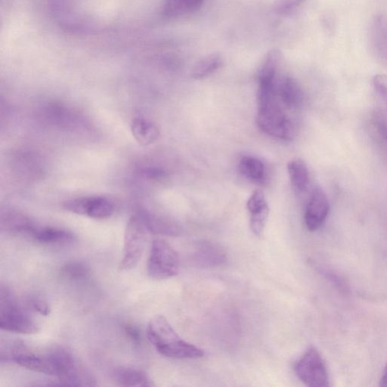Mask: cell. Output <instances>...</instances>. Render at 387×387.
I'll list each match as a JSON object with an SVG mask.
<instances>
[{
	"mask_svg": "<svg viewBox=\"0 0 387 387\" xmlns=\"http://www.w3.org/2000/svg\"><path fill=\"white\" fill-rule=\"evenodd\" d=\"M147 337L160 354L172 359H198L205 355L200 348L182 340L162 315L154 317L149 322Z\"/></svg>",
	"mask_w": 387,
	"mask_h": 387,
	"instance_id": "cell-1",
	"label": "cell"
},
{
	"mask_svg": "<svg viewBox=\"0 0 387 387\" xmlns=\"http://www.w3.org/2000/svg\"><path fill=\"white\" fill-rule=\"evenodd\" d=\"M0 328L3 331L33 334L39 331L37 324L15 301L11 290L0 287Z\"/></svg>",
	"mask_w": 387,
	"mask_h": 387,
	"instance_id": "cell-2",
	"label": "cell"
},
{
	"mask_svg": "<svg viewBox=\"0 0 387 387\" xmlns=\"http://www.w3.org/2000/svg\"><path fill=\"white\" fill-rule=\"evenodd\" d=\"M276 99L258 103L257 123L261 130L271 137L292 140L294 135L292 123L280 108Z\"/></svg>",
	"mask_w": 387,
	"mask_h": 387,
	"instance_id": "cell-3",
	"label": "cell"
},
{
	"mask_svg": "<svg viewBox=\"0 0 387 387\" xmlns=\"http://www.w3.org/2000/svg\"><path fill=\"white\" fill-rule=\"evenodd\" d=\"M179 257L167 241L156 239L152 242L147 271L150 277L156 279H165L178 274Z\"/></svg>",
	"mask_w": 387,
	"mask_h": 387,
	"instance_id": "cell-4",
	"label": "cell"
},
{
	"mask_svg": "<svg viewBox=\"0 0 387 387\" xmlns=\"http://www.w3.org/2000/svg\"><path fill=\"white\" fill-rule=\"evenodd\" d=\"M148 230L139 214L133 215L124 232L122 270H131L138 265L144 252Z\"/></svg>",
	"mask_w": 387,
	"mask_h": 387,
	"instance_id": "cell-5",
	"label": "cell"
},
{
	"mask_svg": "<svg viewBox=\"0 0 387 387\" xmlns=\"http://www.w3.org/2000/svg\"><path fill=\"white\" fill-rule=\"evenodd\" d=\"M298 379L306 386L322 387L329 386L327 367L320 353L315 347L309 348L294 366Z\"/></svg>",
	"mask_w": 387,
	"mask_h": 387,
	"instance_id": "cell-6",
	"label": "cell"
},
{
	"mask_svg": "<svg viewBox=\"0 0 387 387\" xmlns=\"http://www.w3.org/2000/svg\"><path fill=\"white\" fill-rule=\"evenodd\" d=\"M64 208L73 214L95 219L110 218L114 212L113 203L104 197H81L67 201Z\"/></svg>",
	"mask_w": 387,
	"mask_h": 387,
	"instance_id": "cell-7",
	"label": "cell"
},
{
	"mask_svg": "<svg viewBox=\"0 0 387 387\" xmlns=\"http://www.w3.org/2000/svg\"><path fill=\"white\" fill-rule=\"evenodd\" d=\"M330 205L325 191L321 187H315L308 202L305 212V224L309 231H314L320 228L325 222Z\"/></svg>",
	"mask_w": 387,
	"mask_h": 387,
	"instance_id": "cell-8",
	"label": "cell"
},
{
	"mask_svg": "<svg viewBox=\"0 0 387 387\" xmlns=\"http://www.w3.org/2000/svg\"><path fill=\"white\" fill-rule=\"evenodd\" d=\"M149 233L158 236L175 237L180 235L181 227L178 222L170 217L142 210L139 212Z\"/></svg>",
	"mask_w": 387,
	"mask_h": 387,
	"instance_id": "cell-9",
	"label": "cell"
},
{
	"mask_svg": "<svg viewBox=\"0 0 387 387\" xmlns=\"http://www.w3.org/2000/svg\"><path fill=\"white\" fill-rule=\"evenodd\" d=\"M192 259L198 266L204 268L220 266L227 261L224 250L209 241H203L197 245Z\"/></svg>",
	"mask_w": 387,
	"mask_h": 387,
	"instance_id": "cell-10",
	"label": "cell"
},
{
	"mask_svg": "<svg viewBox=\"0 0 387 387\" xmlns=\"http://www.w3.org/2000/svg\"><path fill=\"white\" fill-rule=\"evenodd\" d=\"M276 94L289 109H298L304 102L301 87L292 77H283L276 82Z\"/></svg>",
	"mask_w": 387,
	"mask_h": 387,
	"instance_id": "cell-11",
	"label": "cell"
},
{
	"mask_svg": "<svg viewBox=\"0 0 387 387\" xmlns=\"http://www.w3.org/2000/svg\"><path fill=\"white\" fill-rule=\"evenodd\" d=\"M371 41L376 55L387 62V17L385 15H377L373 18Z\"/></svg>",
	"mask_w": 387,
	"mask_h": 387,
	"instance_id": "cell-12",
	"label": "cell"
},
{
	"mask_svg": "<svg viewBox=\"0 0 387 387\" xmlns=\"http://www.w3.org/2000/svg\"><path fill=\"white\" fill-rule=\"evenodd\" d=\"M131 131L134 139L143 147H149L156 142L160 137L158 125L142 117L133 120Z\"/></svg>",
	"mask_w": 387,
	"mask_h": 387,
	"instance_id": "cell-13",
	"label": "cell"
},
{
	"mask_svg": "<svg viewBox=\"0 0 387 387\" xmlns=\"http://www.w3.org/2000/svg\"><path fill=\"white\" fill-rule=\"evenodd\" d=\"M1 226L3 229L13 234H27L32 236L37 228L34 221L23 214L18 212H7L2 216Z\"/></svg>",
	"mask_w": 387,
	"mask_h": 387,
	"instance_id": "cell-14",
	"label": "cell"
},
{
	"mask_svg": "<svg viewBox=\"0 0 387 387\" xmlns=\"http://www.w3.org/2000/svg\"><path fill=\"white\" fill-rule=\"evenodd\" d=\"M32 236L38 243L48 245H67L74 240L72 232L53 227L36 228Z\"/></svg>",
	"mask_w": 387,
	"mask_h": 387,
	"instance_id": "cell-15",
	"label": "cell"
},
{
	"mask_svg": "<svg viewBox=\"0 0 387 387\" xmlns=\"http://www.w3.org/2000/svg\"><path fill=\"white\" fill-rule=\"evenodd\" d=\"M204 0H166L163 7V15L175 18L195 13L200 11Z\"/></svg>",
	"mask_w": 387,
	"mask_h": 387,
	"instance_id": "cell-16",
	"label": "cell"
},
{
	"mask_svg": "<svg viewBox=\"0 0 387 387\" xmlns=\"http://www.w3.org/2000/svg\"><path fill=\"white\" fill-rule=\"evenodd\" d=\"M114 381L122 386L149 387L154 386L149 377L143 372L121 367L116 370L114 374Z\"/></svg>",
	"mask_w": 387,
	"mask_h": 387,
	"instance_id": "cell-17",
	"label": "cell"
},
{
	"mask_svg": "<svg viewBox=\"0 0 387 387\" xmlns=\"http://www.w3.org/2000/svg\"><path fill=\"white\" fill-rule=\"evenodd\" d=\"M280 57H282V53L277 48H273L266 53L258 72L259 84H270L276 82Z\"/></svg>",
	"mask_w": 387,
	"mask_h": 387,
	"instance_id": "cell-18",
	"label": "cell"
},
{
	"mask_svg": "<svg viewBox=\"0 0 387 387\" xmlns=\"http://www.w3.org/2000/svg\"><path fill=\"white\" fill-rule=\"evenodd\" d=\"M222 63H224V60L219 54L208 55L203 57L193 67L191 77L196 80L205 79V77L217 71Z\"/></svg>",
	"mask_w": 387,
	"mask_h": 387,
	"instance_id": "cell-19",
	"label": "cell"
},
{
	"mask_svg": "<svg viewBox=\"0 0 387 387\" xmlns=\"http://www.w3.org/2000/svg\"><path fill=\"white\" fill-rule=\"evenodd\" d=\"M287 170L294 187L298 191H305L309 182V173L306 163L299 158L292 160L288 163Z\"/></svg>",
	"mask_w": 387,
	"mask_h": 387,
	"instance_id": "cell-20",
	"label": "cell"
},
{
	"mask_svg": "<svg viewBox=\"0 0 387 387\" xmlns=\"http://www.w3.org/2000/svg\"><path fill=\"white\" fill-rule=\"evenodd\" d=\"M239 170L242 175L253 182H263L265 178L264 164L257 158L247 156L241 158Z\"/></svg>",
	"mask_w": 387,
	"mask_h": 387,
	"instance_id": "cell-21",
	"label": "cell"
},
{
	"mask_svg": "<svg viewBox=\"0 0 387 387\" xmlns=\"http://www.w3.org/2000/svg\"><path fill=\"white\" fill-rule=\"evenodd\" d=\"M90 269L88 266L79 261H74L66 264L61 269V276L70 280H82L88 278Z\"/></svg>",
	"mask_w": 387,
	"mask_h": 387,
	"instance_id": "cell-22",
	"label": "cell"
},
{
	"mask_svg": "<svg viewBox=\"0 0 387 387\" xmlns=\"http://www.w3.org/2000/svg\"><path fill=\"white\" fill-rule=\"evenodd\" d=\"M373 128L379 138L387 144V114L381 109H375L372 115Z\"/></svg>",
	"mask_w": 387,
	"mask_h": 387,
	"instance_id": "cell-23",
	"label": "cell"
},
{
	"mask_svg": "<svg viewBox=\"0 0 387 387\" xmlns=\"http://www.w3.org/2000/svg\"><path fill=\"white\" fill-rule=\"evenodd\" d=\"M269 214V206L250 214V229L257 236L263 234Z\"/></svg>",
	"mask_w": 387,
	"mask_h": 387,
	"instance_id": "cell-24",
	"label": "cell"
},
{
	"mask_svg": "<svg viewBox=\"0 0 387 387\" xmlns=\"http://www.w3.org/2000/svg\"><path fill=\"white\" fill-rule=\"evenodd\" d=\"M26 302L29 308L42 315L47 316L51 313L50 305L41 297L36 295L29 296L26 299Z\"/></svg>",
	"mask_w": 387,
	"mask_h": 387,
	"instance_id": "cell-25",
	"label": "cell"
},
{
	"mask_svg": "<svg viewBox=\"0 0 387 387\" xmlns=\"http://www.w3.org/2000/svg\"><path fill=\"white\" fill-rule=\"evenodd\" d=\"M307 0H276L274 8L279 14L286 15L292 13Z\"/></svg>",
	"mask_w": 387,
	"mask_h": 387,
	"instance_id": "cell-26",
	"label": "cell"
},
{
	"mask_svg": "<svg viewBox=\"0 0 387 387\" xmlns=\"http://www.w3.org/2000/svg\"><path fill=\"white\" fill-rule=\"evenodd\" d=\"M268 206L264 193L261 190H256L247 201V207L250 214Z\"/></svg>",
	"mask_w": 387,
	"mask_h": 387,
	"instance_id": "cell-27",
	"label": "cell"
},
{
	"mask_svg": "<svg viewBox=\"0 0 387 387\" xmlns=\"http://www.w3.org/2000/svg\"><path fill=\"white\" fill-rule=\"evenodd\" d=\"M374 89L383 102L387 109V76L376 74L372 79Z\"/></svg>",
	"mask_w": 387,
	"mask_h": 387,
	"instance_id": "cell-28",
	"label": "cell"
},
{
	"mask_svg": "<svg viewBox=\"0 0 387 387\" xmlns=\"http://www.w3.org/2000/svg\"><path fill=\"white\" fill-rule=\"evenodd\" d=\"M320 273H322L325 278H327L330 282L337 287L341 292H346L348 290V286L340 276H338L337 274L328 271L325 269H320Z\"/></svg>",
	"mask_w": 387,
	"mask_h": 387,
	"instance_id": "cell-29",
	"label": "cell"
},
{
	"mask_svg": "<svg viewBox=\"0 0 387 387\" xmlns=\"http://www.w3.org/2000/svg\"><path fill=\"white\" fill-rule=\"evenodd\" d=\"M124 331L133 342L135 344L140 343L141 332L137 327H135L133 325H127L124 327Z\"/></svg>",
	"mask_w": 387,
	"mask_h": 387,
	"instance_id": "cell-30",
	"label": "cell"
},
{
	"mask_svg": "<svg viewBox=\"0 0 387 387\" xmlns=\"http://www.w3.org/2000/svg\"><path fill=\"white\" fill-rule=\"evenodd\" d=\"M380 386L387 387V362L384 367L383 374L380 381Z\"/></svg>",
	"mask_w": 387,
	"mask_h": 387,
	"instance_id": "cell-31",
	"label": "cell"
}]
</instances>
